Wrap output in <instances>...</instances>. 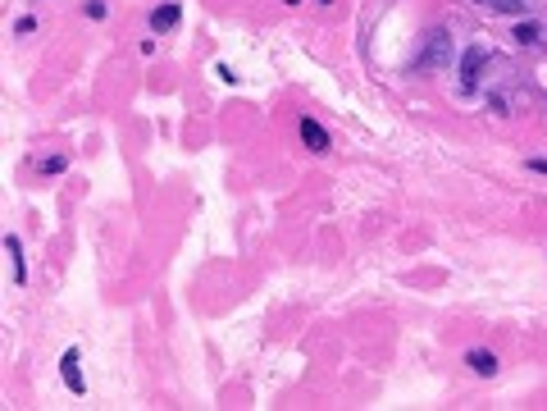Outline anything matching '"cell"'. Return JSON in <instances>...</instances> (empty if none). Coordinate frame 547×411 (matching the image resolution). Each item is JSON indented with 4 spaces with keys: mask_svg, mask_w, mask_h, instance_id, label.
Returning a JSON list of instances; mask_svg holds the SVG:
<instances>
[{
    "mask_svg": "<svg viewBox=\"0 0 547 411\" xmlns=\"http://www.w3.org/2000/svg\"><path fill=\"white\" fill-rule=\"evenodd\" d=\"M456 60V46H452V32L447 28H429L420 37V55L411 60V73H438Z\"/></svg>",
    "mask_w": 547,
    "mask_h": 411,
    "instance_id": "6da1fadb",
    "label": "cell"
},
{
    "mask_svg": "<svg viewBox=\"0 0 547 411\" xmlns=\"http://www.w3.org/2000/svg\"><path fill=\"white\" fill-rule=\"evenodd\" d=\"M488 60H492V55H488V46H470L465 55H461V92H465V96L479 87V78H484Z\"/></svg>",
    "mask_w": 547,
    "mask_h": 411,
    "instance_id": "7a4b0ae2",
    "label": "cell"
},
{
    "mask_svg": "<svg viewBox=\"0 0 547 411\" xmlns=\"http://www.w3.org/2000/svg\"><path fill=\"white\" fill-rule=\"evenodd\" d=\"M297 133H301V146H305V151H315V156H324V151L333 146V142H328V128L320 124V119H310V114H301V119H297Z\"/></svg>",
    "mask_w": 547,
    "mask_h": 411,
    "instance_id": "3957f363",
    "label": "cell"
},
{
    "mask_svg": "<svg viewBox=\"0 0 547 411\" xmlns=\"http://www.w3.org/2000/svg\"><path fill=\"white\" fill-rule=\"evenodd\" d=\"M82 352L78 348H64V356H60V380L73 388V397H82L87 393V380H82Z\"/></svg>",
    "mask_w": 547,
    "mask_h": 411,
    "instance_id": "277c9868",
    "label": "cell"
},
{
    "mask_svg": "<svg viewBox=\"0 0 547 411\" xmlns=\"http://www.w3.org/2000/svg\"><path fill=\"white\" fill-rule=\"evenodd\" d=\"M178 23H183V0H164V5L151 9V32H156V37L160 32H173Z\"/></svg>",
    "mask_w": 547,
    "mask_h": 411,
    "instance_id": "5b68a950",
    "label": "cell"
},
{
    "mask_svg": "<svg viewBox=\"0 0 547 411\" xmlns=\"http://www.w3.org/2000/svg\"><path fill=\"white\" fill-rule=\"evenodd\" d=\"M465 365L479 375V380H492V375L502 370V361H497V352H488V348H470L465 352Z\"/></svg>",
    "mask_w": 547,
    "mask_h": 411,
    "instance_id": "8992f818",
    "label": "cell"
},
{
    "mask_svg": "<svg viewBox=\"0 0 547 411\" xmlns=\"http://www.w3.org/2000/svg\"><path fill=\"white\" fill-rule=\"evenodd\" d=\"M5 252L14 261V284H28V256H23V237L18 233H5Z\"/></svg>",
    "mask_w": 547,
    "mask_h": 411,
    "instance_id": "52a82bcc",
    "label": "cell"
},
{
    "mask_svg": "<svg viewBox=\"0 0 547 411\" xmlns=\"http://www.w3.org/2000/svg\"><path fill=\"white\" fill-rule=\"evenodd\" d=\"M511 37H516V46H534V41L543 37V28L534 23V18H520V23L511 28Z\"/></svg>",
    "mask_w": 547,
    "mask_h": 411,
    "instance_id": "ba28073f",
    "label": "cell"
},
{
    "mask_svg": "<svg viewBox=\"0 0 547 411\" xmlns=\"http://www.w3.org/2000/svg\"><path fill=\"white\" fill-rule=\"evenodd\" d=\"M64 169H69V156H46V160L37 165V174H41V178H55V174H64Z\"/></svg>",
    "mask_w": 547,
    "mask_h": 411,
    "instance_id": "9c48e42d",
    "label": "cell"
},
{
    "mask_svg": "<svg viewBox=\"0 0 547 411\" xmlns=\"http://www.w3.org/2000/svg\"><path fill=\"white\" fill-rule=\"evenodd\" d=\"M82 14L92 18V23H101V18H109V5H105V0H87V5H82Z\"/></svg>",
    "mask_w": 547,
    "mask_h": 411,
    "instance_id": "30bf717a",
    "label": "cell"
},
{
    "mask_svg": "<svg viewBox=\"0 0 547 411\" xmlns=\"http://www.w3.org/2000/svg\"><path fill=\"white\" fill-rule=\"evenodd\" d=\"M488 5L497 9V14H524V9H529L524 0H488Z\"/></svg>",
    "mask_w": 547,
    "mask_h": 411,
    "instance_id": "8fae6325",
    "label": "cell"
},
{
    "mask_svg": "<svg viewBox=\"0 0 547 411\" xmlns=\"http://www.w3.org/2000/svg\"><path fill=\"white\" fill-rule=\"evenodd\" d=\"M32 32H37V14H23L14 23V37H32Z\"/></svg>",
    "mask_w": 547,
    "mask_h": 411,
    "instance_id": "7c38bea8",
    "label": "cell"
},
{
    "mask_svg": "<svg viewBox=\"0 0 547 411\" xmlns=\"http://www.w3.org/2000/svg\"><path fill=\"white\" fill-rule=\"evenodd\" d=\"M215 73H219V78H224V82H228V87H233V82H237V73H233V69H228V64H215Z\"/></svg>",
    "mask_w": 547,
    "mask_h": 411,
    "instance_id": "4fadbf2b",
    "label": "cell"
},
{
    "mask_svg": "<svg viewBox=\"0 0 547 411\" xmlns=\"http://www.w3.org/2000/svg\"><path fill=\"white\" fill-rule=\"evenodd\" d=\"M488 105H492V110H497V114H511V105H507V96H488Z\"/></svg>",
    "mask_w": 547,
    "mask_h": 411,
    "instance_id": "5bb4252c",
    "label": "cell"
},
{
    "mask_svg": "<svg viewBox=\"0 0 547 411\" xmlns=\"http://www.w3.org/2000/svg\"><path fill=\"white\" fill-rule=\"evenodd\" d=\"M529 169H534V174H547V160H543V156H534V160H529Z\"/></svg>",
    "mask_w": 547,
    "mask_h": 411,
    "instance_id": "9a60e30c",
    "label": "cell"
},
{
    "mask_svg": "<svg viewBox=\"0 0 547 411\" xmlns=\"http://www.w3.org/2000/svg\"><path fill=\"white\" fill-rule=\"evenodd\" d=\"M283 5H288V9H292V5H301V0H283Z\"/></svg>",
    "mask_w": 547,
    "mask_h": 411,
    "instance_id": "2e32d148",
    "label": "cell"
},
{
    "mask_svg": "<svg viewBox=\"0 0 547 411\" xmlns=\"http://www.w3.org/2000/svg\"><path fill=\"white\" fill-rule=\"evenodd\" d=\"M479 5H488V0H479Z\"/></svg>",
    "mask_w": 547,
    "mask_h": 411,
    "instance_id": "e0dca14e",
    "label": "cell"
}]
</instances>
